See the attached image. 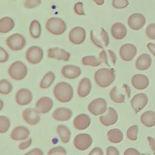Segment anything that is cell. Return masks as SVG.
Here are the masks:
<instances>
[{"mask_svg":"<svg viewBox=\"0 0 155 155\" xmlns=\"http://www.w3.org/2000/svg\"><path fill=\"white\" fill-rule=\"evenodd\" d=\"M53 93L58 101L61 102L66 103L71 100L73 96V89L69 84L61 82L55 85Z\"/></svg>","mask_w":155,"mask_h":155,"instance_id":"obj_1","label":"cell"},{"mask_svg":"<svg viewBox=\"0 0 155 155\" xmlns=\"http://www.w3.org/2000/svg\"><path fill=\"white\" fill-rule=\"evenodd\" d=\"M94 81L97 85L102 88L110 86L115 79L114 71L113 68H102L94 73Z\"/></svg>","mask_w":155,"mask_h":155,"instance_id":"obj_2","label":"cell"},{"mask_svg":"<svg viewBox=\"0 0 155 155\" xmlns=\"http://www.w3.org/2000/svg\"><path fill=\"white\" fill-rule=\"evenodd\" d=\"M90 36L91 42L98 48L104 49L109 44V36L104 28L91 30Z\"/></svg>","mask_w":155,"mask_h":155,"instance_id":"obj_3","label":"cell"},{"mask_svg":"<svg viewBox=\"0 0 155 155\" xmlns=\"http://www.w3.org/2000/svg\"><path fill=\"white\" fill-rule=\"evenodd\" d=\"M45 27L48 31L54 35H61L67 29L65 22L58 17H51L49 18L46 22Z\"/></svg>","mask_w":155,"mask_h":155,"instance_id":"obj_4","label":"cell"},{"mask_svg":"<svg viewBox=\"0 0 155 155\" xmlns=\"http://www.w3.org/2000/svg\"><path fill=\"white\" fill-rule=\"evenodd\" d=\"M8 74L13 80L21 81L27 74V68L22 62L16 61L8 67Z\"/></svg>","mask_w":155,"mask_h":155,"instance_id":"obj_5","label":"cell"},{"mask_svg":"<svg viewBox=\"0 0 155 155\" xmlns=\"http://www.w3.org/2000/svg\"><path fill=\"white\" fill-rule=\"evenodd\" d=\"M7 45L13 51H18L24 48L26 45L25 38L19 33H14L8 36L5 41Z\"/></svg>","mask_w":155,"mask_h":155,"instance_id":"obj_6","label":"cell"},{"mask_svg":"<svg viewBox=\"0 0 155 155\" xmlns=\"http://www.w3.org/2000/svg\"><path fill=\"white\" fill-rule=\"evenodd\" d=\"M43 50L36 45L29 47L25 53L27 61L31 64H37L39 63L43 59Z\"/></svg>","mask_w":155,"mask_h":155,"instance_id":"obj_7","label":"cell"},{"mask_svg":"<svg viewBox=\"0 0 155 155\" xmlns=\"http://www.w3.org/2000/svg\"><path fill=\"white\" fill-rule=\"evenodd\" d=\"M107 108L106 101L103 98H96L92 101L88 106V111L94 116L104 114Z\"/></svg>","mask_w":155,"mask_h":155,"instance_id":"obj_8","label":"cell"},{"mask_svg":"<svg viewBox=\"0 0 155 155\" xmlns=\"http://www.w3.org/2000/svg\"><path fill=\"white\" fill-rule=\"evenodd\" d=\"M146 19L143 15L140 13L131 14L128 18L127 24L129 27L133 30H139L145 25Z\"/></svg>","mask_w":155,"mask_h":155,"instance_id":"obj_9","label":"cell"},{"mask_svg":"<svg viewBox=\"0 0 155 155\" xmlns=\"http://www.w3.org/2000/svg\"><path fill=\"white\" fill-rule=\"evenodd\" d=\"M93 139L90 135L85 133L78 134L75 136L73 143L76 148L81 151H85L92 144Z\"/></svg>","mask_w":155,"mask_h":155,"instance_id":"obj_10","label":"cell"},{"mask_svg":"<svg viewBox=\"0 0 155 155\" xmlns=\"http://www.w3.org/2000/svg\"><path fill=\"white\" fill-rule=\"evenodd\" d=\"M86 37L85 29L80 26L73 28L68 33V39L71 42L76 45H79L84 42Z\"/></svg>","mask_w":155,"mask_h":155,"instance_id":"obj_11","label":"cell"},{"mask_svg":"<svg viewBox=\"0 0 155 155\" xmlns=\"http://www.w3.org/2000/svg\"><path fill=\"white\" fill-rule=\"evenodd\" d=\"M137 54L136 47L131 43H127L122 45L119 49V55L124 61H131Z\"/></svg>","mask_w":155,"mask_h":155,"instance_id":"obj_12","label":"cell"},{"mask_svg":"<svg viewBox=\"0 0 155 155\" xmlns=\"http://www.w3.org/2000/svg\"><path fill=\"white\" fill-rule=\"evenodd\" d=\"M148 101V97L145 94L139 93L133 97L130 102L135 113H137L146 106Z\"/></svg>","mask_w":155,"mask_h":155,"instance_id":"obj_13","label":"cell"},{"mask_svg":"<svg viewBox=\"0 0 155 155\" xmlns=\"http://www.w3.org/2000/svg\"><path fill=\"white\" fill-rule=\"evenodd\" d=\"M22 116L24 121L30 125H35L40 121L39 112L34 108L25 109L22 112Z\"/></svg>","mask_w":155,"mask_h":155,"instance_id":"obj_14","label":"cell"},{"mask_svg":"<svg viewBox=\"0 0 155 155\" xmlns=\"http://www.w3.org/2000/svg\"><path fill=\"white\" fill-rule=\"evenodd\" d=\"M32 94L31 91L27 88H21L19 90L16 94L15 100L19 105H26L32 101Z\"/></svg>","mask_w":155,"mask_h":155,"instance_id":"obj_15","label":"cell"},{"mask_svg":"<svg viewBox=\"0 0 155 155\" xmlns=\"http://www.w3.org/2000/svg\"><path fill=\"white\" fill-rule=\"evenodd\" d=\"M53 106L52 99L48 97L44 96L41 97L36 102L35 109L39 113L45 114L49 112Z\"/></svg>","mask_w":155,"mask_h":155,"instance_id":"obj_16","label":"cell"},{"mask_svg":"<svg viewBox=\"0 0 155 155\" xmlns=\"http://www.w3.org/2000/svg\"><path fill=\"white\" fill-rule=\"evenodd\" d=\"M47 57L49 58L56 59L58 60L67 61L70 58V54L62 48L54 47L50 48L47 50Z\"/></svg>","mask_w":155,"mask_h":155,"instance_id":"obj_17","label":"cell"},{"mask_svg":"<svg viewBox=\"0 0 155 155\" xmlns=\"http://www.w3.org/2000/svg\"><path fill=\"white\" fill-rule=\"evenodd\" d=\"M62 76L68 79H74L79 77L81 74V68L74 65H66L61 69Z\"/></svg>","mask_w":155,"mask_h":155,"instance_id":"obj_18","label":"cell"},{"mask_svg":"<svg viewBox=\"0 0 155 155\" xmlns=\"http://www.w3.org/2000/svg\"><path fill=\"white\" fill-rule=\"evenodd\" d=\"M118 116L116 111L112 107H109L107 113L99 117L100 122L105 126L114 125L117 120Z\"/></svg>","mask_w":155,"mask_h":155,"instance_id":"obj_19","label":"cell"},{"mask_svg":"<svg viewBox=\"0 0 155 155\" xmlns=\"http://www.w3.org/2000/svg\"><path fill=\"white\" fill-rule=\"evenodd\" d=\"M110 32L114 39L121 40L127 36V29L124 24L120 22H116L111 26Z\"/></svg>","mask_w":155,"mask_h":155,"instance_id":"obj_20","label":"cell"},{"mask_svg":"<svg viewBox=\"0 0 155 155\" xmlns=\"http://www.w3.org/2000/svg\"><path fill=\"white\" fill-rule=\"evenodd\" d=\"M149 79L148 77L142 74H137L131 78V84L137 90H142L148 87L149 85Z\"/></svg>","mask_w":155,"mask_h":155,"instance_id":"obj_21","label":"cell"},{"mask_svg":"<svg viewBox=\"0 0 155 155\" xmlns=\"http://www.w3.org/2000/svg\"><path fill=\"white\" fill-rule=\"evenodd\" d=\"M91 123L90 117L86 114H80L76 116L73 120V125L77 130H84L87 128Z\"/></svg>","mask_w":155,"mask_h":155,"instance_id":"obj_22","label":"cell"},{"mask_svg":"<svg viewBox=\"0 0 155 155\" xmlns=\"http://www.w3.org/2000/svg\"><path fill=\"white\" fill-rule=\"evenodd\" d=\"M99 59L102 62L105 63L108 67H111V65H115L117 58L114 51L111 50H103L99 54Z\"/></svg>","mask_w":155,"mask_h":155,"instance_id":"obj_23","label":"cell"},{"mask_svg":"<svg viewBox=\"0 0 155 155\" xmlns=\"http://www.w3.org/2000/svg\"><path fill=\"white\" fill-rule=\"evenodd\" d=\"M151 57L148 54L143 53L137 58L136 61V67L139 70H147L151 67Z\"/></svg>","mask_w":155,"mask_h":155,"instance_id":"obj_24","label":"cell"},{"mask_svg":"<svg viewBox=\"0 0 155 155\" xmlns=\"http://www.w3.org/2000/svg\"><path fill=\"white\" fill-rule=\"evenodd\" d=\"M72 116V111L67 108H58L53 113L52 117L58 121L68 120Z\"/></svg>","mask_w":155,"mask_h":155,"instance_id":"obj_25","label":"cell"},{"mask_svg":"<svg viewBox=\"0 0 155 155\" xmlns=\"http://www.w3.org/2000/svg\"><path fill=\"white\" fill-rule=\"evenodd\" d=\"M30 134L28 129L24 126H18L15 127L10 134V137L15 140H24L28 138Z\"/></svg>","mask_w":155,"mask_h":155,"instance_id":"obj_26","label":"cell"},{"mask_svg":"<svg viewBox=\"0 0 155 155\" xmlns=\"http://www.w3.org/2000/svg\"><path fill=\"white\" fill-rule=\"evenodd\" d=\"M91 90V84L90 80L87 78H84L79 82L78 87V94L81 97L87 96Z\"/></svg>","mask_w":155,"mask_h":155,"instance_id":"obj_27","label":"cell"},{"mask_svg":"<svg viewBox=\"0 0 155 155\" xmlns=\"http://www.w3.org/2000/svg\"><path fill=\"white\" fill-rule=\"evenodd\" d=\"M15 27L14 21L8 16H5L0 20V33H7L10 31Z\"/></svg>","mask_w":155,"mask_h":155,"instance_id":"obj_28","label":"cell"},{"mask_svg":"<svg viewBox=\"0 0 155 155\" xmlns=\"http://www.w3.org/2000/svg\"><path fill=\"white\" fill-rule=\"evenodd\" d=\"M141 122L147 127H152L155 125V112L147 111L140 116Z\"/></svg>","mask_w":155,"mask_h":155,"instance_id":"obj_29","label":"cell"},{"mask_svg":"<svg viewBox=\"0 0 155 155\" xmlns=\"http://www.w3.org/2000/svg\"><path fill=\"white\" fill-rule=\"evenodd\" d=\"M107 136L110 142L114 143H118L122 140L124 135L120 130L114 128L108 131Z\"/></svg>","mask_w":155,"mask_h":155,"instance_id":"obj_30","label":"cell"},{"mask_svg":"<svg viewBox=\"0 0 155 155\" xmlns=\"http://www.w3.org/2000/svg\"><path fill=\"white\" fill-rule=\"evenodd\" d=\"M56 131L59 134L62 142L66 143L69 142L71 132L66 126L62 125H58L56 128Z\"/></svg>","mask_w":155,"mask_h":155,"instance_id":"obj_31","label":"cell"},{"mask_svg":"<svg viewBox=\"0 0 155 155\" xmlns=\"http://www.w3.org/2000/svg\"><path fill=\"white\" fill-rule=\"evenodd\" d=\"M29 32L31 38L38 39L41 34V26L39 22L37 20H33L29 27Z\"/></svg>","mask_w":155,"mask_h":155,"instance_id":"obj_32","label":"cell"},{"mask_svg":"<svg viewBox=\"0 0 155 155\" xmlns=\"http://www.w3.org/2000/svg\"><path fill=\"white\" fill-rule=\"evenodd\" d=\"M54 79H55V74L51 71L47 72L44 75V76L43 77V78L42 79L39 84L40 88L43 89L48 88L53 83V82L54 81Z\"/></svg>","mask_w":155,"mask_h":155,"instance_id":"obj_33","label":"cell"},{"mask_svg":"<svg viewBox=\"0 0 155 155\" xmlns=\"http://www.w3.org/2000/svg\"><path fill=\"white\" fill-rule=\"evenodd\" d=\"M110 99L116 103L120 104L125 102V96L119 92L116 86L114 87L110 92Z\"/></svg>","mask_w":155,"mask_h":155,"instance_id":"obj_34","label":"cell"},{"mask_svg":"<svg viewBox=\"0 0 155 155\" xmlns=\"http://www.w3.org/2000/svg\"><path fill=\"white\" fill-rule=\"evenodd\" d=\"M101 62V60L94 56H85L82 59V63L84 65L97 67Z\"/></svg>","mask_w":155,"mask_h":155,"instance_id":"obj_35","label":"cell"},{"mask_svg":"<svg viewBox=\"0 0 155 155\" xmlns=\"http://www.w3.org/2000/svg\"><path fill=\"white\" fill-rule=\"evenodd\" d=\"M12 84L6 79H2L0 82V93L7 95L12 90Z\"/></svg>","mask_w":155,"mask_h":155,"instance_id":"obj_36","label":"cell"},{"mask_svg":"<svg viewBox=\"0 0 155 155\" xmlns=\"http://www.w3.org/2000/svg\"><path fill=\"white\" fill-rule=\"evenodd\" d=\"M10 122L8 117L4 116H0V133H4L7 132L10 128Z\"/></svg>","mask_w":155,"mask_h":155,"instance_id":"obj_37","label":"cell"},{"mask_svg":"<svg viewBox=\"0 0 155 155\" xmlns=\"http://www.w3.org/2000/svg\"><path fill=\"white\" fill-rule=\"evenodd\" d=\"M138 133V127L137 125H132L131 126L127 131V137L131 140H136L137 137Z\"/></svg>","mask_w":155,"mask_h":155,"instance_id":"obj_38","label":"cell"},{"mask_svg":"<svg viewBox=\"0 0 155 155\" xmlns=\"http://www.w3.org/2000/svg\"><path fill=\"white\" fill-rule=\"evenodd\" d=\"M47 155H67V151L64 147L58 146L51 148L48 151Z\"/></svg>","mask_w":155,"mask_h":155,"instance_id":"obj_39","label":"cell"},{"mask_svg":"<svg viewBox=\"0 0 155 155\" xmlns=\"http://www.w3.org/2000/svg\"><path fill=\"white\" fill-rule=\"evenodd\" d=\"M129 5L128 0H112V5L116 9L126 8Z\"/></svg>","mask_w":155,"mask_h":155,"instance_id":"obj_40","label":"cell"},{"mask_svg":"<svg viewBox=\"0 0 155 155\" xmlns=\"http://www.w3.org/2000/svg\"><path fill=\"white\" fill-rule=\"evenodd\" d=\"M145 33L149 39L155 40V23L150 24L147 27Z\"/></svg>","mask_w":155,"mask_h":155,"instance_id":"obj_41","label":"cell"},{"mask_svg":"<svg viewBox=\"0 0 155 155\" xmlns=\"http://www.w3.org/2000/svg\"><path fill=\"white\" fill-rule=\"evenodd\" d=\"M41 3V0H25L24 5L27 8H34L39 6Z\"/></svg>","mask_w":155,"mask_h":155,"instance_id":"obj_42","label":"cell"},{"mask_svg":"<svg viewBox=\"0 0 155 155\" xmlns=\"http://www.w3.org/2000/svg\"><path fill=\"white\" fill-rule=\"evenodd\" d=\"M74 10L78 15H85V12L83 9V4L81 2H76L74 5Z\"/></svg>","mask_w":155,"mask_h":155,"instance_id":"obj_43","label":"cell"},{"mask_svg":"<svg viewBox=\"0 0 155 155\" xmlns=\"http://www.w3.org/2000/svg\"><path fill=\"white\" fill-rule=\"evenodd\" d=\"M8 54L7 52L2 48H0V62L3 63L6 62L8 59Z\"/></svg>","mask_w":155,"mask_h":155,"instance_id":"obj_44","label":"cell"},{"mask_svg":"<svg viewBox=\"0 0 155 155\" xmlns=\"http://www.w3.org/2000/svg\"><path fill=\"white\" fill-rule=\"evenodd\" d=\"M107 155H119L118 150L113 146H110L107 148Z\"/></svg>","mask_w":155,"mask_h":155,"instance_id":"obj_45","label":"cell"},{"mask_svg":"<svg viewBox=\"0 0 155 155\" xmlns=\"http://www.w3.org/2000/svg\"><path fill=\"white\" fill-rule=\"evenodd\" d=\"M31 144V139L29 138L26 141L21 142L19 145V148L20 150H25L27 149L28 147L30 146V145Z\"/></svg>","mask_w":155,"mask_h":155,"instance_id":"obj_46","label":"cell"},{"mask_svg":"<svg viewBox=\"0 0 155 155\" xmlns=\"http://www.w3.org/2000/svg\"><path fill=\"white\" fill-rule=\"evenodd\" d=\"M124 155H140V154L139 152L135 148H130L125 151Z\"/></svg>","mask_w":155,"mask_h":155,"instance_id":"obj_47","label":"cell"},{"mask_svg":"<svg viewBox=\"0 0 155 155\" xmlns=\"http://www.w3.org/2000/svg\"><path fill=\"white\" fill-rule=\"evenodd\" d=\"M24 155H44V154L41 150H40L39 148H36L32 149L31 150H30Z\"/></svg>","mask_w":155,"mask_h":155,"instance_id":"obj_48","label":"cell"},{"mask_svg":"<svg viewBox=\"0 0 155 155\" xmlns=\"http://www.w3.org/2000/svg\"><path fill=\"white\" fill-rule=\"evenodd\" d=\"M88 155H104V153L99 147H96L90 152Z\"/></svg>","mask_w":155,"mask_h":155,"instance_id":"obj_49","label":"cell"},{"mask_svg":"<svg viewBox=\"0 0 155 155\" xmlns=\"http://www.w3.org/2000/svg\"><path fill=\"white\" fill-rule=\"evenodd\" d=\"M147 47L150 50V51L155 56V44L152 42H149L147 45Z\"/></svg>","mask_w":155,"mask_h":155,"instance_id":"obj_50","label":"cell"},{"mask_svg":"<svg viewBox=\"0 0 155 155\" xmlns=\"http://www.w3.org/2000/svg\"><path fill=\"white\" fill-rule=\"evenodd\" d=\"M147 138H148V141L150 142V145L153 151L155 154V140L151 137H148Z\"/></svg>","mask_w":155,"mask_h":155,"instance_id":"obj_51","label":"cell"},{"mask_svg":"<svg viewBox=\"0 0 155 155\" xmlns=\"http://www.w3.org/2000/svg\"><path fill=\"white\" fill-rule=\"evenodd\" d=\"M93 1L98 5H101L104 3V0H93Z\"/></svg>","mask_w":155,"mask_h":155,"instance_id":"obj_52","label":"cell"}]
</instances>
